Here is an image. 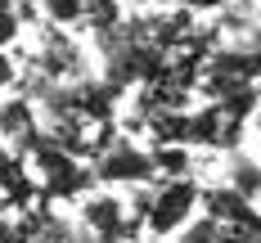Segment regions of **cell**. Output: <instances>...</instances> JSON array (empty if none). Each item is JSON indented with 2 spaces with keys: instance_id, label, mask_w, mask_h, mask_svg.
<instances>
[{
  "instance_id": "277c9868",
  "label": "cell",
  "mask_w": 261,
  "mask_h": 243,
  "mask_svg": "<svg viewBox=\"0 0 261 243\" xmlns=\"http://www.w3.org/2000/svg\"><path fill=\"white\" fill-rule=\"evenodd\" d=\"M81 221H86V230L95 234V243H117V239H130V234H144L140 221L126 212V203H122L117 194H108L104 185L90 189V194L81 198Z\"/></svg>"
},
{
  "instance_id": "ba28073f",
  "label": "cell",
  "mask_w": 261,
  "mask_h": 243,
  "mask_svg": "<svg viewBox=\"0 0 261 243\" xmlns=\"http://www.w3.org/2000/svg\"><path fill=\"white\" fill-rule=\"evenodd\" d=\"M45 9H50L54 23H77L81 14H86V0H41Z\"/></svg>"
},
{
  "instance_id": "3957f363",
  "label": "cell",
  "mask_w": 261,
  "mask_h": 243,
  "mask_svg": "<svg viewBox=\"0 0 261 243\" xmlns=\"http://www.w3.org/2000/svg\"><path fill=\"white\" fill-rule=\"evenodd\" d=\"M99 185H153L158 167H153V149H135L130 140H113L99 158L90 162Z\"/></svg>"
},
{
  "instance_id": "52a82bcc",
  "label": "cell",
  "mask_w": 261,
  "mask_h": 243,
  "mask_svg": "<svg viewBox=\"0 0 261 243\" xmlns=\"http://www.w3.org/2000/svg\"><path fill=\"white\" fill-rule=\"evenodd\" d=\"M171 243H216V221H212L207 212H203V216H189L180 230L171 234Z\"/></svg>"
},
{
  "instance_id": "7c38bea8",
  "label": "cell",
  "mask_w": 261,
  "mask_h": 243,
  "mask_svg": "<svg viewBox=\"0 0 261 243\" xmlns=\"http://www.w3.org/2000/svg\"><path fill=\"white\" fill-rule=\"evenodd\" d=\"M117 243H144V234H130V239H117Z\"/></svg>"
},
{
  "instance_id": "8992f818",
  "label": "cell",
  "mask_w": 261,
  "mask_h": 243,
  "mask_svg": "<svg viewBox=\"0 0 261 243\" xmlns=\"http://www.w3.org/2000/svg\"><path fill=\"white\" fill-rule=\"evenodd\" d=\"M0 194H9V203H18V207H23L27 194H32V180H27L23 153H18V149H9L5 140H0Z\"/></svg>"
},
{
  "instance_id": "6da1fadb",
  "label": "cell",
  "mask_w": 261,
  "mask_h": 243,
  "mask_svg": "<svg viewBox=\"0 0 261 243\" xmlns=\"http://www.w3.org/2000/svg\"><path fill=\"white\" fill-rule=\"evenodd\" d=\"M198 194H203V185L189 171L185 176H162V180L140 189V198L130 203V216L140 221V230L149 239H171L185 221L198 212Z\"/></svg>"
},
{
  "instance_id": "8fae6325",
  "label": "cell",
  "mask_w": 261,
  "mask_h": 243,
  "mask_svg": "<svg viewBox=\"0 0 261 243\" xmlns=\"http://www.w3.org/2000/svg\"><path fill=\"white\" fill-rule=\"evenodd\" d=\"M252 126H257V135H261V99H257V108H252Z\"/></svg>"
},
{
  "instance_id": "5b68a950",
  "label": "cell",
  "mask_w": 261,
  "mask_h": 243,
  "mask_svg": "<svg viewBox=\"0 0 261 243\" xmlns=\"http://www.w3.org/2000/svg\"><path fill=\"white\" fill-rule=\"evenodd\" d=\"M198 212H207L212 221H221V225H243V230L261 234V207L248 194H239L234 185H203Z\"/></svg>"
},
{
  "instance_id": "9c48e42d",
  "label": "cell",
  "mask_w": 261,
  "mask_h": 243,
  "mask_svg": "<svg viewBox=\"0 0 261 243\" xmlns=\"http://www.w3.org/2000/svg\"><path fill=\"white\" fill-rule=\"evenodd\" d=\"M5 86H14V59L0 50V90H5Z\"/></svg>"
},
{
  "instance_id": "30bf717a",
  "label": "cell",
  "mask_w": 261,
  "mask_h": 243,
  "mask_svg": "<svg viewBox=\"0 0 261 243\" xmlns=\"http://www.w3.org/2000/svg\"><path fill=\"white\" fill-rule=\"evenodd\" d=\"M185 9H198V14H203V9H221V5H225V0H180Z\"/></svg>"
},
{
  "instance_id": "7a4b0ae2",
  "label": "cell",
  "mask_w": 261,
  "mask_h": 243,
  "mask_svg": "<svg viewBox=\"0 0 261 243\" xmlns=\"http://www.w3.org/2000/svg\"><path fill=\"white\" fill-rule=\"evenodd\" d=\"M27 153H32L36 171H41V194H45V198H86L90 189H99L95 171L81 167L68 149H59L50 135H36V140L27 144Z\"/></svg>"
}]
</instances>
